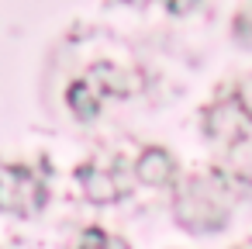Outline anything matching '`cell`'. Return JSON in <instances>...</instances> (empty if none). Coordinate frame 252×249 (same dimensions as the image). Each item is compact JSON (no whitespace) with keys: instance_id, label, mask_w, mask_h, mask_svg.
<instances>
[{"instance_id":"cell-8","label":"cell","mask_w":252,"mask_h":249,"mask_svg":"<svg viewBox=\"0 0 252 249\" xmlns=\"http://www.w3.org/2000/svg\"><path fill=\"white\" fill-rule=\"evenodd\" d=\"M235 104H238L242 118L252 121V76H245V80L238 83V90H235Z\"/></svg>"},{"instance_id":"cell-10","label":"cell","mask_w":252,"mask_h":249,"mask_svg":"<svg viewBox=\"0 0 252 249\" xmlns=\"http://www.w3.org/2000/svg\"><path fill=\"white\" fill-rule=\"evenodd\" d=\"M162 4H166L169 14H190V11L200 4V0H162Z\"/></svg>"},{"instance_id":"cell-7","label":"cell","mask_w":252,"mask_h":249,"mask_svg":"<svg viewBox=\"0 0 252 249\" xmlns=\"http://www.w3.org/2000/svg\"><path fill=\"white\" fill-rule=\"evenodd\" d=\"M66 104H69V111H73L76 118H83V121H90V118H97V114H100V97L90 90V83H87V80H76V83L69 87Z\"/></svg>"},{"instance_id":"cell-9","label":"cell","mask_w":252,"mask_h":249,"mask_svg":"<svg viewBox=\"0 0 252 249\" xmlns=\"http://www.w3.org/2000/svg\"><path fill=\"white\" fill-rule=\"evenodd\" d=\"M76 249H107V235H104L100 228H87Z\"/></svg>"},{"instance_id":"cell-11","label":"cell","mask_w":252,"mask_h":249,"mask_svg":"<svg viewBox=\"0 0 252 249\" xmlns=\"http://www.w3.org/2000/svg\"><path fill=\"white\" fill-rule=\"evenodd\" d=\"M107 249H128L125 239H107Z\"/></svg>"},{"instance_id":"cell-4","label":"cell","mask_w":252,"mask_h":249,"mask_svg":"<svg viewBox=\"0 0 252 249\" xmlns=\"http://www.w3.org/2000/svg\"><path fill=\"white\" fill-rule=\"evenodd\" d=\"M87 83H90V90L100 97V101H107V97H125V94H131L135 90V76H128L125 70H118V66H111V63H97V66H90V73L83 76Z\"/></svg>"},{"instance_id":"cell-2","label":"cell","mask_w":252,"mask_h":249,"mask_svg":"<svg viewBox=\"0 0 252 249\" xmlns=\"http://www.w3.org/2000/svg\"><path fill=\"white\" fill-rule=\"evenodd\" d=\"M49 201L45 180L42 173H35L32 166H4L0 170V208L14 211V214H35L42 211Z\"/></svg>"},{"instance_id":"cell-13","label":"cell","mask_w":252,"mask_h":249,"mask_svg":"<svg viewBox=\"0 0 252 249\" xmlns=\"http://www.w3.org/2000/svg\"><path fill=\"white\" fill-rule=\"evenodd\" d=\"M238 249H252V239H249V242H245V246H238Z\"/></svg>"},{"instance_id":"cell-6","label":"cell","mask_w":252,"mask_h":249,"mask_svg":"<svg viewBox=\"0 0 252 249\" xmlns=\"http://www.w3.org/2000/svg\"><path fill=\"white\" fill-rule=\"evenodd\" d=\"M204 132L214 142H238L242 139V121H238V104H214L204 111Z\"/></svg>"},{"instance_id":"cell-5","label":"cell","mask_w":252,"mask_h":249,"mask_svg":"<svg viewBox=\"0 0 252 249\" xmlns=\"http://www.w3.org/2000/svg\"><path fill=\"white\" fill-rule=\"evenodd\" d=\"M173 173H176V163H173V156H169L166 149H159V145L145 149V152L138 156V163H135V177H138L145 187H166V183L173 180Z\"/></svg>"},{"instance_id":"cell-1","label":"cell","mask_w":252,"mask_h":249,"mask_svg":"<svg viewBox=\"0 0 252 249\" xmlns=\"http://www.w3.org/2000/svg\"><path fill=\"white\" fill-rule=\"evenodd\" d=\"M231 201V180L221 170H211L204 177H190L180 187L173 214L187 232H214L228 221Z\"/></svg>"},{"instance_id":"cell-3","label":"cell","mask_w":252,"mask_h":249,"mask_svg":"<svg viewBox=\"0 0 252 249\" xmlns=\"http://www.w3.org/2000/svg\"><path fill=\"white\" fill-rule=\"evenodd\" d=\"M76 180L83 187V194L94 201V204H111V201H121L128 197V177H125V163L121 156L111 159V166H100V163H83L76 170Z\"/></svg>"},{"instance_id":"cell-12","label":"cell","mask_w":252,"mask_h":249,"mask_svg":"<svg viewBox=\"0 0 252 249\" xmlns=\"http://www.w3.org/2000/svg\"><path fill=\"white\" fill-rule=\"evenodd\" d=\"M125 4H149V0H125Z\"/></svg>"}]
</instances>
